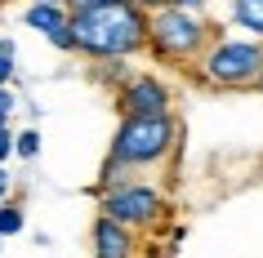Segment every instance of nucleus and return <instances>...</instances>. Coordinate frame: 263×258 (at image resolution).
Returning a JSON list of instances; mask_svg holds the SVG:
<instances>
[{
  "label": "nucleus",
  "instance_id": "f257e3e1",
  "mask_svg": "<svg viewBox=\"0 0 263 258\" xmlns=\"http://www.w3.org/2000/svg\"><path fill=\"white\" fill-rule=\"evenodd\" d=\"M71 49L85 58H129L147 45V14L129 0H94L67 14Z\"/></svg>",
  "mask_w": 263,
  "mask_h": 258
},
{
  "label": "nucleus",
  "instance_id": "f03ea898",
  "mask_svg": "<svg viewBox=\"0 0 263 258\" xmlns=\"http://www.w3.org/2000/svg\"><path fill=\"white\" fill-rule=\"evenodd\" d=\"M174 138H179V125L170 116H125L121 129L111 134V161L125 169L161 165L174 151Z\"/></svg>",
  "mask_w": 263,
  "mask_h": 258
},
{
  "label": "nucleus",
  "instance_id": "7ed1b4c3",
  "mask_svg": "<svg viewBox=\"0 0 263 258\" xmlns=\"http://www.w3.org/2000/svg\"><path fill=\"white\" fill-rule=\"evenodd\" d=\"M210 45V27L187 9H156L147 18V49L161 63H192L196 54H205Z\"/></svg>",
  "mask_w": 263,
  "mask_h": 258
},
{
  "label": "nucleus",
  "instance_id": "20e7f679",
  "mask_svg": "<svg viewBox=\"0 0 263 258\" xmlns=\"http://www.w3.org/2000/svg\"><path fill=\"white\" fill-rule=\"evenodd\" d=\"M263 71V41H219L201 54V81L210 89H250Z\"/></svg>",
  "mask_w": 263,
  "mask_h": 258
},
{
  "label": "nucleus",
  "instance_id": "39448f33",
  "mask_svg": "<svg viewBox=\"0 0 263 258\" xmlns=\"http://www.w3.org/2000/svg\"><path fill=\"white\" fill-rule=\"evenodd\" d=\"M98 214L134 231V227H152V223H161L165 201H161V191L147 187V183H116V187L103 191Z\"/></svg>",
  "mask_w": 263,
  "mask_h": 258
},
{
  "label": "nucleus",
  "instance_id": "423d86ee",
  "mask_svg": "<svg viewBox=\"0 0 263 258\" xmlns=\"http://www.w3.org/2000/svg\"><path fill=\"white\" fill-rule=\"evenodd\" d=\"M121 116H170V89L156 76H129L125 89L116 94Z\"/></svg>",
  "mask_w": 263,
  "mask_h": 258
},
{
  "label": "nucleus",
  "instance_id": "0eeeda50",
  "mask_svg": "<svg viewBox=\"0 0 263 258\" xmlns=\"http://www.w3.org/2000/svg\"><path fill=\"white\" fill-rule=\"evenodd\" d=\"M134 254H139L134 231L98 214V223H94V258H134Z\"/></svg>",
  "mask_w": 263,
  "mask_h": 258
},
{
  "label": "nucleus",
  "instance_id": "6e6552de",
  "mask_svg": "<svg viewBox=\"0 0 263 258\" xmlns=\"http://www.w3.org/2000/svg\"><path fill=\"white\" fill-rule=\"evenodd\" d=\"M23 18H27V27H36L41 36H49V41H54V49H71L67 5H31Z\"/></svg>",
  "mask_w": 263,
  "mask_h": 258
},
{
  "label": "nucleus",
  "instance_id": "1a4fd4ad",
  "mask_svg": "<svg viewBox=\"0 0 263 258\" xmlns=\"http://www.w3.org/2000/svg\"><path fill=\"white\" fill-rule=\"evenodd\" d=\"M232 23L254 31V41H263V0H232Z\"/></svg>",
  "mask_w": 263,
  "mask_h": 258
},
{
  "label": "nucleus",
  "instance_id": "9d476101",
  "mask_svg": "<svg viewBox=\"0 0 263 258\" xmlns=\"http://www.w3.org/2000/svg\"><path fill=\"white\" fill-rule=\"evenodd\" d=\"M23 231V209L0 201V236H18Z\"/></svg>",
  "mask_w": 263,
  "mask_h": 258
},
{
  "label": "nucleus",
  "instance_id": "9b49d317",
  "mask_svg": "<svg viewBox=\"0 0 263 258\" xmlns=\"http://www.w3.org/2000/svg\"><path fill=\"white\" fill-rule=\"evenodd\" d=\"M14 151H18V156H27V161H36V156H41V134H36V129L18 134L14 138Z\"/></svg>",
  "mask_w": 263,
  "mask_h": 258
},
{
  "label": "nucleus",
  "instance_id": "f8f14e48",
  "mask_svg": "<svg viewBox=\"0 0 263 258\" xmlns=\"http://www.w3.org/2000/svg\"><path fill=\"white\" fill-rule=\"evenodd\" d=\"M9 156H14V134H9V125H5V129H0V165L9 161Z\"/></svg>",
  "mask_w": 263,
  "mask_h": 258
},
{
  "label": "nucleus",
  "instance_id": "ddd939ff",
  "mask_svg": "<svg viewBox=\"0 0 263 258\" xmlns=\"http://www.w3.org/2000/svg\"><path fill=\"white\" fill-rule=\"evenodd\" d=\"M129 5H139L143 14H156V9H170L174 0H129Z\"/></svg>",
  "mask_w": 263,
  "mask_h": 258
},
{
  "label": "nucleus",
  "instance_id": "4468645a",
  "mask_svg": "<svg viewBox=\"0 0 263 258\" xmlns=\"http://www.w3.org/2000/svg\"><path fill=\"white\" fill-rule=\"evenodd\" d=\"M18 103H14V94H9V89H5V85H0V111H5V116H9V111H14Z\"/></svg>",
  "mask_w": 263,
  "mask_h": 258
},
{
  "label": "nucleus",
  "instance_id": "2eb2a0df",
  "mask_svg": "<svg viewBox=\"0 0 263 258\" xmlns=\"http://www.w3.org/2000/svg\"><path fill=\"white\" fill-rule=\"evenodd\" d=\"M9 76H14V58H5V54H0V85L9 81Z\"/></svg>",
  "mask_w": 263,
  "mask_h": 258
},
{
  "label": "nucleus",
  "instance_id": "dca6fc26",
  "mask_svg": "<svg viewBox=\"0 0 263 258\" xmlns=\"http://www.w3.org/2000/svg\"><path fill=\"white\" fill-rule=\"evenodd\" d=\"M201 5H205V0H174V9H187V14H196Z\"/></svg>",
  "mask_w": 263,
  "mask_h": 258
},
{
  "label": "nucleus",
  "instance_id": "f3484780",
  "mask_svg": "<svg viewBox=\"0 0 263 258\" xmlns=\"http://www.w3.org/2000/svg\"><path fill=\"white\" fill-rule=\"evenodd\" d=\"M9 183H14V178L5 174V165H0V201H5V196H9Z\"/></svg>",
  "mask_w": 263,
  "mask_h": 258
},
{
  "label": "nucleus",
  "instance_id": "a211bd4d",
  "mask_svg": "<svg viewBox=\"0 0 263 258\" xmlns=\"http://www.w3.org/2000/svg\"><path fill=\"white\" fill-rule=\"evenodd\" d=\"M63 5H71V9H85V5H94V0H63Z\"/></svg>",
  "mask_w": 263,
  "mask_h": 258
},
{
  "label": "nucleus",
  "instance_id": "6ab92c4d",
  "mask_svg": "<svg viewBox=\"0 0 263 258\" xmlns=\"http://www.w3.org/2000/svg\"><path fill=\"white\" fill-rule=\"evenodd\" d=\"M31 5H63V0H31Z\"/></svg>",
  "mask_w": 263,
  "mask_h": 258
},
{
  "label": "nucleus",
  "instance_id": "aec40b11",
  "mask_svg": "<svg viewBox=\"0 0 263 258\" xmlns=\"http://www.w3.org/2000/svg\"><path fill=\"white\" fill-rule=\"evenodd\" d=\"M254 85H259V94H263V71H259V81H254Z\"/></svg>",
  "mask_w": 263,
  "mask_h": 258
},
{
  "label": "nucleus",
  "instance_id": "412c9836",
  "mask_svg": "<svg viewBox=\"0 0 263 258\" xmlns=\"http://www.w3.org/2000/svg\"><path fill=\"white\" fill-rule=\"evenodd\" d=\"M5 121H9V116H5V111H0V129H5Z\"/></svg>",
  "mask_w": 263,
  "mask_h": 258
},
{
  "label": "nucleus",
  "instance_id": "4be33fe9",
  "mask_svg": "<svg viewBox=\"0 0 263 258\" xmlns=\"http://www.w3.org/2000/svg\"><path fill=\"white\" fill-rule=\"evenodd\" d=\"M0 254H5V236H0Z\"/></svg>",
  "mask_w": 263,
  "mask_h": 258
}]
</instances>
